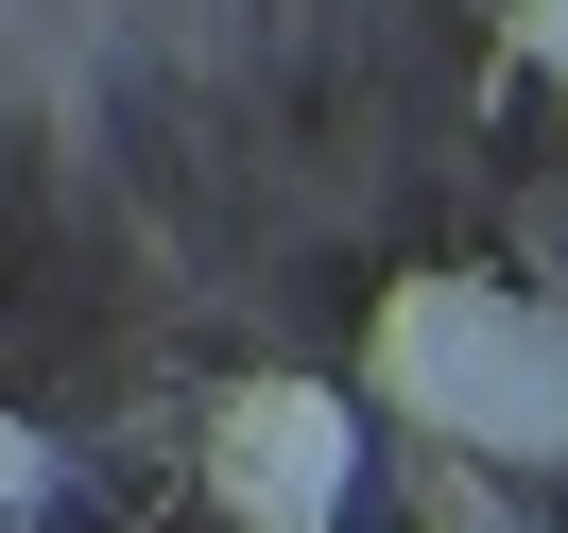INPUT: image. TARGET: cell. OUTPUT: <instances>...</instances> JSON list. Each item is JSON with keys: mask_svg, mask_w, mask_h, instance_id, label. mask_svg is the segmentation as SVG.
Instances as JSON below:
<instances>
[{"mask_svg": "<svg viewBox=\"0 0 568 533\" xmlns=\"http://www.w3.org/2000/svg\"><path fill=\"white\" fill-rule=\"evenodd\" d=\"M36 499H52V448H36V430H18V413H0V533L36 516Z\"/></svg>", "mask_w": 568, "mask_h": 533, "instance_id": "cell-4", "label": "cell"}, {"mask_svg": "<svg viewBox=\"0 0 568 533\" xmlns=\"http://www.w3.org/2000/svg\"><path fill=\"white\" fill-rule=\"evenodd\" d=\"M499 18H517V52H534V70H568V0H499Z\"/></svg>", "mask_w": 568, "mask_h": 533, "instance_id": "cell-5", "label": "cell"}, {"mask_svg": "<svg viewBox=\"0 0 568 533\" xmlns=\"http://www.w3.org/2000/svg\"><path fill=\"white\" fill-rule=\"evenodd\" d=\"M499 345H517V276H396L379 327H362V379H379V413H414V430H448V448H465Z\"/></svg>", "mask_w": 568, "mask_h": 533, "instance_id": "cell-2", "label": "cell"}, {"mask_svg": "<svg viewBox=\"0 0 568 533\" xmlns=\"http://www.w3.org/2000/svg\"><path fill=\"white\" fill-rule=\"evenodd\" d=\"M465 448H499V464H568V310H534V293H517V345H499V379H483V413H465Z\"/></svg>", "mask_w": 568, "mask_h": 533, "instance_id": "cell-3", "label": "cell"}, {"mask_svg": "<svg viewBox=\"0 0 568 533\" xmlns=\"http://www.w3.org/2000/svg\"><path fill=\"white\" fill-rule=\"evenodd\" d=\"M345 482H362V413L327 379H242L207 396V499L242 533H345Z\"/></svg>", "mask_w": 568, "mask_h": 533, "instance_id": "cell-1", "label": "cell"}, {"mask_svg": "<svg viewBox=\"0 0 568 533\" xmlns=\"http://www.w3.org/2000/svg\"><path fill=\"white\" fill-rule=\"evenodd\" d=\"M448 533H499V516H448Z\"/></svg>", "mask_w": 568, "mask_h": 533, "instance_id": "cell-6", "label": "cell"}]
</instances>
